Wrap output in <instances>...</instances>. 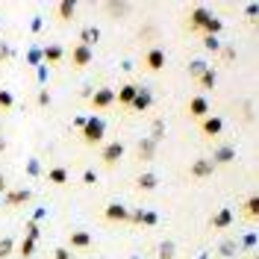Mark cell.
Wrapping results in <instances>:
<instances>
[{
	"label": "cell",
	"instance_id": "e575fe53",
	"mask_svg": "<svg viewBox=\"0 0 259 259\" xmlns=\"http://www.w3.org/2000/svg\"><path fill=\"white\" fill-rule=\"evenodd\" d=\"M0 35H3V21H0Z\"/></svg>",
	"mask_w": 259,
	"mask_h": 259
},
{
	"label": "cell",
	"instance_id": "cb8c5ba5",
	"mask_svg": "<svg viewBox=\"0 0 259 259\" xmlns=\"http://www.w3.org/2000/svg\"><path fill=\"white\" fill-rule=\"evenodd\" d=\"M153 150H156L153 139H147V142H142V145H139V156H142V159H150V156H153Z\"/></svg>",
	"mask_w": 259,
	"mask_h": 259
},
{
	"label": "cell",
	"instance_id": "4dcf8cb0",
	"mask_svg": "<svg viewBox=\"0 0 259 259\" xmlns=\"http://www.w3.org/2000/svg\"><path fill=\"white\" fill-rule=\"evenodd\" d=\"M27 239H32V242L38 239V227H35V221H30V224H27Z\"/></svg>",
	"mask_w": 259,
	"mask_h": 259
},
{
	"label": "cell",
	"instance_id": "836d02e7",
	"mask_svg": "<svg viewBox=\"0 0 259 259\" xmlns=\"http://www.w3.org/2000/svg\"><path fill=\"white\" fill-rule=\"evenodd\" d=\"M6 192H9V186H6V177H3V171H0V197H3Z\"/></svg>",
	"mask_w": 259,
	"mask_h": 259
},
{
	"label": "cell",
	"instance_id": "3957f363",
	"mask_svg": "<svg viewBox=\"0 0 259 259\" xmlns=\"http://www.w3.org/2000/svg\"><path fill=\"white\" fill-rule=\"evenodd\" d=\"M142 65H145V71L156 74V71H162V68L168 65V53H165L162 48H150V50H145V59H142Z\"/></svg>",
	"mask_w": 259,
	"mask_h": 259
},
{
	"label": "cell",
	"instance_id": "83f0119b",
	"mask_svg": "<svg viewBox=\"0 0 259 259\" xmlns=\"http://www.w3.org/2000/svg\"><path fill=\"white\" fill-rule=\"evenodd\" d=\"M53 259H74V256H71L68 247H56V250H53Z\"/></svg>",
	"mask_w": 259,
	"mask_h": 259
},
{
	"label": "cell",
	"instance_id": "277c9868",
	"mask_svg": "<svg viewBox=\"0 0 259 259\" xmlns=\"http://www.w3.org/2000/svg\"><path fill=\"white\" fill-rule=\"evenodd\" d=\"M121 156H124V145L121 142H109V145H103V150H100V162L106 168H115L121 162Z\"/></svg>",
	"mask_w": 259,
	"mask_h": 259
},
{
	"label": "cell",
	"instance_id": "4fadbf2b",
	"mask_svg": "<svg viewBox=\"0 0 259 259\" xmlns=\"http://www.w3.org/2000/svg\"><path fill=\"white\" fill-rule=\"evenodd\" d=\"M212 171H215V165H212L209 159H197V162H192V168H189L192 180H203V177H209Z\"/></svg>",
	"mask_w": 259,
	"mask_h": 259
},
{
	"label": "cell",
	"instance_id": "d6a6232c",
	"mask_svg": "<svg viewBox=\"0 0 259 259\" xmlns=\"http://www.w3.org/2000/svg\"><path fill=\"white\" fill-rule=\"evenodd\" d=\"M171 253H174V247H171V244H162V256L159 259H171Z\"/></svg>",
	"mask_w": 259,
	"mask_h": 259
},
{
	"label": "cell",
	"instance_id": "f1b7e54d",
	"mask_svg": "<svg viewBox=\"0 0 259 259\" xmlns=\"http://www.w3.org/2000/svg\"><path fill=\"white\" fill-rule=\"evenodd\" d=\"M203 68H206V65H203V62H194L192 68H189V74H192L194 80H197V77H200V74H203Z\"/></svg>",
	"mask_w": 259,
	"mask_h": 259
},
{
	"label": "cell",
	"instance_id": "7402d4cb",
	"mask_svg": "<svg viewBox=\"0 0 259 259\" xmlns=\"http://www.w3.org/2000/svg\"><path fill=\"white\" fill-rule=\"evenodd\" d=\"M136 186H139L142 192H153V189H156V177H153V174H142V177L136 180Z\"/></svg>",
	"mask_w": 259,
	"mask_h": 259
},
{
	"label": "cell",
	"instance_id": "ac0fdd59",
	"mask_svg": "<svg viewBox=\"0 0 259 259\" xmlns=\"http://www.w3.org/2000/svg\"><path fill=\"white\" fill-rule=\"evenodd\" d=\"M200 89H215V68H203V74L197 77Z\"/></svg>",
	"mask_w": 259,
	"mask_h": 259
},
{
	"label": "cell",
	"instance_id": "1f68e13d",
	"mask_svg": "<svg viewBox=\"0 0 259 259\" xmlns=\"http://www.w3.org/2000/svg\"><path fill=\"white\" fill-rule=\"evenodd\" d=\"M0 59H12V50L6 48L3 41H0Z\"/></svg>",
	"mask_w": 259,
	"mask_h": 259
},
{
	"label": "cell",
	"instance_id": "44dd1931",
	"mask_svg": "<svg viewBox=\"0 0 259 259\" xmlns=\"http://www.w3.org/2000/svg\"><path fill=\"white\" fill-rule=\"evenodd\" d=\"M32 253H35V242L32 239H24V242L18 244V256L21 259H32Z\"/></svg>",
	"mask_w": 259,
	"mask_h": 259
},
{
	"label": "cell",
	"instance_id": "8fae6325",
	"mask_svg": "<svg viewBox=\"0 0 259 259\" xmlns=\"http://www.w3.org/2000/svg\"><path fill=\"white\" fill-rule=\"evenodd\" d=\"M32 194L30 189H18V192H6L3 194V206H9V209H15V206H21V203H27Z\"/></svg>",
	"mask_w": 259,
	"mask_h": 259
},
{
	"label": "cell",
	"instance_id": "d6986e66",
	"mask_svg": "<svg viewBox=\"0 0 259 259\" xmlns=\"http://www.w3.org/2000/svg\"><path fill=\"white\" fill-rule=\"evenodd\" d=\"M48 180L53 183V186H65V183H68V171H65V168H50Z\"/></svg>",
	"mask_w": 259,
	"mask_h": 259
},
{
	"label": "cell",
	"instance_id": "7c38bea8",
	"mask_svg": "<svg viewBox=\"0 0 259 259\" xmlns=\"http://www.w3.org/2000/svg\"><path fill=\"white\" fill-rule=\"evenodd\" d=\"M139 95V85L136 82H127V85H121L118 92H115V103H121V106H130L133 100Z\"/></svg>",
	"mask_w": 259,
	"mask_h": 259
},
{
	"label": "cell",
	"instance_id": "8992f818",
	"mask_svg": "<svg viewBox=\"0 0 259 259\" xmlns=\"http://www.w3.org/2000/svg\"><path fill=\"white\" fill-rule=\"evenodd\" d=\"M200 133L209 136V139H218V136L224 133V118H218V115H206V118L200 121Z\"/></svg>",
	"mask_w": 259,
	"mask_h": 259
},
{
	"label": "cell",
	"instance_id": "7a4b0ae2",
	"mask_svg": "<svg viewBox=\"0 0 259 259\" xmlns=\"http://www.w3.org/2000/svg\"><path fill=\"white\" fill-rule=\"evenodd\" d=\"M103 133H106V124H103V118H89L85 124H82V145L85 147H97L103 142Z\"/></svg>",
	"mask_w": 259,
	"mask_h": 259
},
{
	"label": "cell",
	"instance_id": "4316f807",
	"mask_svg": "<svg viewBox=\"0 0 259 259\" xmlns=\"http://www.w3.org/2000/svg\"><path fill=\"white\" fill-rule=\"evenodd\" d=\"M12 250H15V242H12V239H3V242H0V259H9Z\"/></svg>",
	"mask_w": 259,
	"mask_h": 259
},
{
	"label": "cell",
	"instance_id": "8d00e7d4",
	"mask_svg": "<svg viewBox=\"0 0 259 259\" xmlns=\"http://www.w3.org/2000/svg\"><path fill=\"white\" fill-rule=\"evenodd\" d=\"M133 259H139V256H133Z\"/></svg>",
	"mask_w": 259,
	"mask_h": 259
},
{
	"label": "cell",
	"instance_id": "f546056e",
	"mask_svg": "<svg viewBox=\"0 0 259 259\" xmlns=\"http://www.w3.org/2000/svg\"><path fill=\"white\" fill-rule=\"evenodd\" d=\"M203 45H206V48H209V50H218V48H221L215 35H203Z\"/></svg>",
	"mask_w": 259,
	"mask_h": 259
},
{
	"label": "cell",
	"instance_id": "30bf717a",
	"mask_svg": "<svg viewBox=\"0 0 259 259\" xmlns=\"http://www.w3.org/2000/svg\"><path fill=\"white\" fill-rule=\"evenodd\" d=\"M92 62V48H85V45H74V53H71V65L80 71L85 65Z\"/></svg>",
	"mask_w": 259,
	"mask_h": 259
},
{
	"label": "cell",
	"instance_id": "2e32d148",
	"mask_svg": "<svg viewBox=\"0 0 259 259\" xmlns=\"http://www.w3.org/2000/svg\"><path fill=\"white\" fill-rule=\"evenodd\" d=\"M150 103H153V97H150V92H142V89H139V95H136V100L130 103V109H136V112H142V109H147Z\"/></svg>",
	"mask_w": 259,
	"mask_h": 259
},
{
	"label": "cell",
	"instance_id": "6da1fadb",
	"mask_svg": "<svg viewBox=\"0 0 259 259\" xmlns=\"http://www.w3.org/2000/svg\"><path fill=\"white\" fill-rule=\"evenodd\" d=\"M186 27H189L192 32H203V35H218V32H221V21L212 15L209 9L197 6V9H192V12H189V18H186Z\"/></svg>",
	"mask_w": 259,
	"mask_h": 259
},
{
	"label": "cell",
	"instance_id": "52a82bcc",
	"mask_svg": "<svg viewBox=\"0 0 259 259\" xmlns=\"http://www.w3.org/2000/svg\"><path fill=\"white\" fill-rule=\"evenodd\" d=\"M89 100H92V106H95L97 112H103V109H109V106L115 103V92L112 89H97Z\"/></svg>",
	"mask_w": 259,
	"mask_h": 259
},
{
	"label": "cell",
	"instance_id": "ffe728a7",
	"mask_svg": "<svg viewBox=\"0 0 259 259\" xmlns=\"http://www.w3.org/2000/svg\"><path fill=\"white\" fill-rule=\"evenodd\" d=\"M95 41H100V30H97V27H85V30H82V41H80V45L92 48Z\"/></svg>",
	"mask_w": 259,
	"mask_h": 259
},
{
	"label": "cell",
	"instance_id": "ba28073f",
	"mask_svg": "<svg viewBox=\"0 0 259 259\" xmlns=\"http://www.w3.org/2000/svg\"><path fill=\"white\" fill-rule=\"evenodd\" d=\"M92 247V236L85 230H74L68 236V250H89Z\"/></svg>",
	"mask_w": 259,
	"mask_h": 259
},
{
	"label": "cell",
	"instance_id": "9c48e42d",
	"mask_svg": "<svg viewBox=\"0 0 259 259\" xmlns=\"http://www.w3.org/2000/svg\"><path fill=\"white\" fill-rule=\"evenodd\" d=\"M103 218L112 221V224H121V221H130V209L121 206V203H109V206L103 209Z\"/></svg>",
	"mask_w": 259,
	"mask_h": 259
},
{
	"label": "cell",
	"instance_id": "603a6c76",
	"mask_svg": "<svg viewBox=\"0 0 259 259\" xmlns=\"http://www.w3.org/2000/svg\"><path fill=\"white\" fill-rule=\"evenodd\" d=\"M12 106H15V97H12V92H3V89H0V109H3V112H9Z\"/></svg>",
	"mask_w": 259,
	"mask_h": 259
},
{
	"label": "cell",
	"instance_id": "e0dca14e",
	"mask_svg": "<svg viewBox=\"0 0 259 259\" xmlns=\"http://www.w3.org/2000/svg\"><path fill=\"white\" fill-rule=\"evenodd\" d=\"M56 12H59V21H71L74 12H77V3H74V0H65V3H59Z\"/></svg>",
	"mask_w": 259,
	"mask_h": 259
},
{
	"label": "cell",
	"instance_id": "5bb4252c",
	"mask_svg": "<svg viewBox=\"0 0 259 259\" xmlns=\"http://www.w3.org/2000/svg\"><path fill=\"white\" fill-rule=\"evenodd\" d=\"M209 224L215 227V230H227V227L233 224V212H230V209H218L209 218Z\"/></svg>",
	"mask_w": 259,
	"mask_h": 259
},
{
	"label": "cell",
	"instance_id": "d590c367",
	"mask_svg": "<svg viewBox=\"0 0 259 259\" xmlns=\"http://www.w3.org/2000/svg\"><path fill=\"white\" fill-rule=\"evenodd\" d=\"M0 209H3V197H0Z\"/></svg>",
	"mask_w": 259,
	"mask_h": 259
},
{
	"label": "cell",
	"instance_id": "484cf974",
	"mask_svg": "<svg viewBox=\"0 0 259 259\" xmlns=\"http://www.w3.org/2000/svg\"><path fill=\"white\" fill-rule=\"evenodd\" d=\"M256 206H259V200L256 197H247V200H244V215H247V218H256Z\"/></svg>",
	"mask_w": 259,
	"mask_h": 259
},
{
	"label": "cell",
	"instance_id": "9a60e30c",
	"mask_svg": "<svg viewBox=\"0 0 259 259\" xmlns=\"http://www.w3.org/2000/svg\"><path fill=\"white\" fill-rule=\"evenodd\" d=\"M41 56H45V62H50V65H59V62H62V56H65V53H62V48H59V45H48Z\"/></svg>",
	"mask_w": 259,
	"mask_h": 259
},
{
	"label": "cell",
	"instance_id": "d4e9b609",
	"mask_svg": "<svg viewBox=\"0 0 259 259\" xmlns=\"http://www.w3.org/2000/svg\"><path fill=\"white\" fill-rule=\"evenodd\" d=\"M230 159H233V150H230V147H224V150H218L209 162H212V165H215V162H218V165H224V162H230Z\"/></svg>",
	"mask_w": 259,
	"mask_h": 259
},
{
	"label": "cell",
	"instance_id": "5b68a950",
	"mask_svg": "<svg viewBox=\"0 0 259 259\" xmlns=\"http://www.w3.org/2000/svg\"><path fill=\"white\" fill-rule=\"evenodd\" d=\"M186 112H189V118H194V121H203L206 115H209V100L203 95H194L189 103H186Z\"/></svg>",
	"mask_w": 259,
	"mask_h": 259
}]
</instances>
